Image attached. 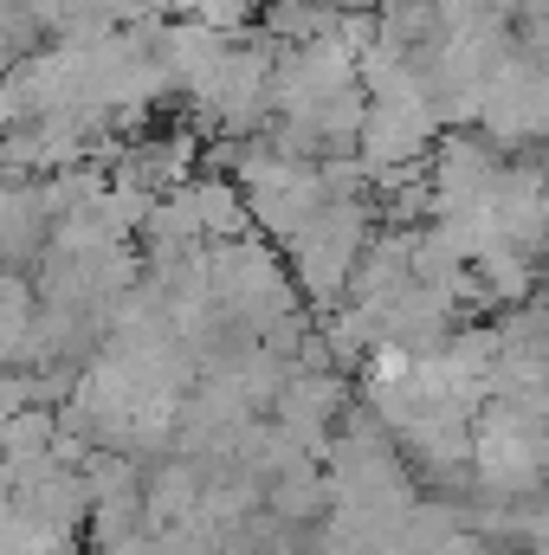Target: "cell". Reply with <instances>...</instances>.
Instances as JSON below:
<instances>
[{
	"mask_svg": "<svg viewBox=\"0 0 549 555\" xmlns=\"http://www.w3.org/2000/svg\"><path fill=\"white\" fill-rule=\"evenodd\" d=\"M168 20H194V26H214V33L246 39L253 33V0H175Z\"/></svg>",
	"mask_w": 549,
	"mask_h": 555,
	"instance_id": "6da1fadb",
	"label": "cell"
}]
</instances>
